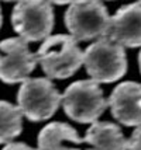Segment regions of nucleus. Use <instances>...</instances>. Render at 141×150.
<instances>
[{
  "label": "nucleus",
  "instance_id": "obj_1",
  "mask_svg": "<svg viewBox=\"0 0 141 150\" xmlns=\"http://www.w3.org/2000/svg\"><path fill=\"white\" fill-rule=\"evenodd\" d=\"M48 79H68L83 65V52L72 35H49L35 53Z\"/></svg>",
  "mask_w": 141,
  "mask_h": 150
},
{
  "label": "nucleus",
  "instance_id": "obj_2",
  "mask_svg": "<svg viewBox=\"0 0 141 150\" xmlns=\"http://www.w3.org/2000/svg\"><path fill=\"white\" fill-rule=\"evenodd\" d=\"M83 65L87 74L97 83H114L127 70V58L124 46L109 37L94 41L83 52Z\"/></svg>",
  "mask_w": 141,
  "mask_h": 150
},
{
  "label": "nucleus",
  "instance_id": "obj_3",
  "mask_svg": "<svg viewBox=\"0 0 141 150\" xmlns=\"http://www.w3.org/2000/svg\"><path fill=\"white\" fill-rule=\"evenodd\" d=\"M65 25L78 41L107 37L110 16L100 0H74L65 13Z\"/></svg>",
  "mask_w": 141,
  "mask_h": 150
},
{
  "label": "nucleus",
  "instance_id": "obj_4",
  "mask_svg": "<svg viewBox=\"0 0 141 150\" xmlns=\"http://www.w3.org/2000/svg\"><path fill=\"white\" fill-rule=\"evenodd\" d=\"M61 103L68 117L81 124L96 122L107 107L103 90L94 80H79L68 86Z\"/></svg>",
  "mask_w": 141,
  "mask_h": 150
},
{
  "label": "nucleus",
  "instance_id": "obj_5",
  "mask_svg": "<svg viewBox=\"0 0 141 150\" xmlns=\"http://www.w3.org/2000/svg\"><path fill=\"white\" fill-rule=\"evenodd\" d=\"M62 101V96L49 79H27L17 93V104L21 114L33 121L41 122L54 115Z\"/></svg>",
  "mask_w": 141,
  "mask_h": 150
},
{
  "label": "nucleus",
  "instance_id": "obj_6",
  "mask_svg": "<svg viewBox=\"0 0 141 150\" xmlns=\"http://www.w3.org/2000/svg\"><path fill=\"white\" fill-rule=\"evenodd\" d=\"M11 24L24 41H44L54 28L52 3L49 0H19L11 13Z\"/></svg>",
  "mask_w": 141,
  "mask_h": 150
},
{
  "label": "nucleus",
  "instance_id": "obj_7",
  "mask_svg": "<svg viewBox=\"0 0 141 150\" xmlns=\"http://www.w3.org/2000/svg\"><path fill=\"white\" fill-rule=\"evenodd\" d=\"M37 58L23 38H7L0 42V80L7 84L23 83L37 66Z\"/></svg>",
  "mask_w": 141,
  "mask_h": 150
},
{
  "label": "nucleus",
  "instance_id": "obj_8",
  "mask_svg": "<svg viewBox=\"0 0 141 150\" xmlns=\"http://www.w3.org/2000/svg\"><path fill=\"white\" fill-rule=\"evenodd\" d=\"M107 105L113 117L126 126L141 125V84L124 81L114 87Z\"/></svg>",
  "mask_w": 141,
  "mask_h": 150
},
{
  "label": "nucleus",
  "instance_id": "obj_9",
  "mask_svg": "<svg viewBox=\"0 0 141 150\" xmlns=\"http://www.w3.org/2000/svg\"><path fill=\"white\" fill-rule=\"evenodd\" d=\"M107 37L121 46H141V3L120 7L110 17Z\"/></svg>",
  "mask_w": 141,
  "mask_h": 150
},
{
  "label": "nucleus",
  "instance_id": "obj_10",
  "mask_svg": "<svg viewBox=\"0 0 141 150\" xmlns=\"http://www.w3.org/2000/svg\"><path fill=\"white\" fill-rule=\"evenodd\" d=\"M37 150H79L75 144L83 142L78 132L65 122H51L38 133Z\"/></svg>",
  "mask_w": 141,
  "mask_h": 150
},
{
  "label": "nucleus",
  "instance_id": "obj_11",
  "mask_svg": "<svg viewBox=\"0 0 141 150\" xmlns=\"http://www.w3.org/2000/svg\"><path fill=\"white\" fill-rule=\"evenodd\" d=\"M83 142L90 146L86 150H127V139L112 122H93Z\"/></svg>",
  "mask_w": 141,
  "mask_h": 150
},
{
  "label": "nucleus",
  "instance_id": "obj_12",
  "mask_svg": "<svg viewBox=\"0 0 141 150\" xmlns=\"http://www.w3.org/2000/svg\"><path fill=\"white\" fill-rule=\"evenodd\" d=\"M23 129V114L20 108L7 101H0V144L10 143Z\"/></svg>",
  "mask_w": 141,
  "mask_h": 150
},
{
  "label": "nucleus",
  "instance_id": "obj_13",
  "mask_svg": "<svg viewBox=\"0 0 141 150\" xmlns=\"http://www.w3.org/2000/svg\"><path fill=\"white\" fill-rule=\"evenodd\" d=\"M127 150H141V125H138V128L127 140Z\"/></svg>",
  "mask_w": 141,
  "mask_h": 150
},
{
  "label": "nucleus",
  "instance_id": "obj_14",
  "mask_svg": "<svg viewBox=\"0 0 141 150\" xmlns=\"http://www.w3.org/2000/svg\"><path fill=\"white\" fill-rule=\"evenodd\" d=\"M1 150H35L33 147H30L26 143H20V142H14V143H7Z\"/></svg>",
  "mask_w": 141,
  "mask_h": 150
},
{
  "label": "nucleus",
  "instance_id": "obj_15",
  "mask_svg": "<svg viewBox=\"0 0 141 150\" xmlns=\"http://www.w3.org/2000/svg\"><path fill=\"white\" fill-rule=\"evenodd\" d=\"M51 3H54V4H69L71 1H74V0H49Z\"/></svg>",
  "mask_w": 141,
  "mask_h": 150
},
{
  "label": "nucleus",
  "instance_id": "obj_16",
  "mask_svg": "<svg viewBox=\"0 0 141 150\" xmlns=\"http://www.w3.org/2000/svg\"><path fill=\"white\" fill-rule=\"evenodd\" d=\"M138 66H140V72H141V51H140V55H138Z\"/></svg>",
  "mask_w": 141,
  "mask_h": 150
},
{
  "label": "nucleus",
  "instance_id": "obj_17",
  "mask_svg": "<svg viewBox=\"0 0 141 150\" xmlns=\"http://www.w3.org/2000/svg\"><path fill=\"white\" fill-rule=\"evenodd\" d=\"M1 23H3V16H1V8H0V27H1Z\"/></svg>",
  "mask_w": 141,
  "mask_h": 150
},
{
  "label": "nucleus",
  "instance_id": "obj_18",
  "mask_svg": "<svg viewBox=\"0 0 141 150\" xmlns=\"http://www.w3.org/2000/svg\"><path fill=\"white\" fill-rule=\"evenodd\" d=\"M3 1H16V0H3ZM19 1V0H17Z\"/></svg>",
  "mask_w": 141,
  "mask_h": 150
},
{
  "label": "nucleus",
  "instance_id": "obj_19",
  "mask_svg": "<svg viewBox=\"0 0 141 150\" xmlns=\"http://www.w3.org/2000/svg\"><path fill=\"white\" fill-rule=\"evenodd\" d=\"M138 1H140V3H141V0H138Z\"/></svg>",
  "mask_w": 141,
  "mask_h": 150
}]
</instances>
